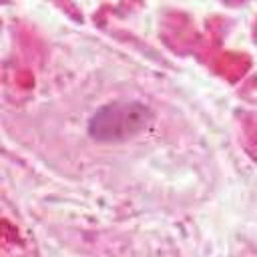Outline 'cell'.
I'll use <instances>...</instances> for the list:
<instances>
[{
	"label": "cell",
	"instance_id": "1",
	"mask_svg": "<svg viewBox=\"0 0 257 257\" xmlns=\"http://www.w3.org/2000/svg\"><path fill=\"white\" fill-rule=\"evenodd\" d=\"M149 108L139 102H114L90 118V135L98 141H122L141 133L149 122Z\"/></svg>",
	"mask_w": 257,
	"mask_h": 257
}]
</instances>
